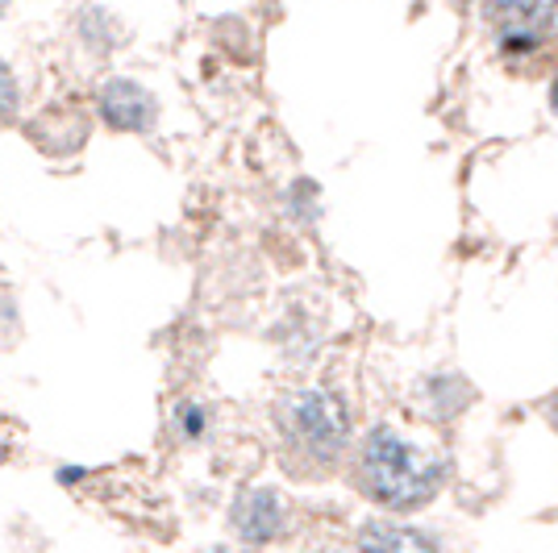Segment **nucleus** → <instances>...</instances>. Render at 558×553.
<instances>
[{
    "label": "nucleus",
    "instance_id": "obj_6",
    "mask_svg": "<svg viewBox=\"0 0 558 553\" xmlns=\"http://www.w3.org/2000/svg\"><path fill=\"white\" fill-rule=\"evenodd\" d=\"M359 553H438V545L421 529L392 525V520H372L359 532Z\"/></svg>",
    "mask_w": 558,
    "mask_h": 553
},
{
    "label": "nucleus",
    "instance_id": "obj_13",
    "mask_svg": "<svg viewBox=\"0 0 558 553\" xmlns=\"http://www.w3.org/2000/svg\"><path fill=\"white\" fill-rule=\"evenodd\" d=\"M550 100H555V109H558V79H555V88H550Z\"/></svg>",
    "mask_w": 558,
    "mask_h": 553
},
{
    "label": "nucleus",
    "instance_id": "obj_1",
    "mask_svg": "<svg viewBox=\"0 0 558 553\" xmlns=\"http://www.w3.org/2000/svg\"><path fill=\"white\" fill-rule=\"evenodd\" d=\"M359 479L375 504H384L388 512H413L438 495L442 462L388 425H375L359 445Z\"/></svg>",
    "mask_w": 558,
    "mask_h": 553
},
{
    "label": "nucleus",
    "instance_id": "obj_5",
    "mask_svg": "<svg viewBox=\"0 0 558 553\" xmlns=\"http://www.w3.org/2000/svg\"><path fill=\"white\" fill-rule=\"evenodd\" d=\"M484 17L500 29V38L509 47H534L537 38H546L550 25H558V9L550 4H496Z\"/></svg>",
    "mask_w": 558,
    "mask_h": 553
},
{
    "label": "nucleus",
    "instance_id": "obj_2",
    "mask_svg": "<svg viewBox=\"0 0 558 553\" xmlns=\"http://www.w3.org/2000/svg\"><path fill=\"white\" fill-rule=\"evenodd\" d=\"M279 429L313 462H333L350 441L347 404L326 388H301L279 400Z\"/></svg>",
    "mask_w": 558,
    "mask_h": 553
},
{
    "label": "nucleus",
    "instance_id": "obj_10",
    "mask_svg": "<svg viewBox=\"0 0 558 553\" xmlns=\"http://www.w3.org/2000/svg\"><path fill=\"white\" fill-rule=\"evenodd\" d=\"M17 96H22V88H17V75H13V67L0 59V125L17 113Z\"/></svg>",
    "mask_w": 558,
    "mask_h": 553
},
{
    "label": "nucleus",
    "instance_id": "obj_9",
    "mask_svg": "<svg viewBox=\"0 0 558 553\" xmlns=\"http://www.w3.org/2000/svg\"><path fill=\"white\" fill-rule=\"evenodd\" d=\"M205 433H209V408H205L201 400H184V404L175 408V438L201 441Z\"/></svg>",
    "mask_w": 558,
    "mask_h": 553
},
{
    "label": "nucleus",
    "instance_id": "obj_14",
    "mask_svg": "<svg viewBox=\"0 0 558 553\" xmlns=\"http://www.w3.org/2000/svg\"><path fill=\"white\" fill-rule=\"evenodd\" d=\"M313 553H342V550H329V545H322V550H313Z\"/></svg>",
    "mask_w": 558,
    "mask_h": 553
},
{
    "label": "nucleus",
    "instance_id": "obj_8",
    "mask_svg": "<svg viewBox=\"0 0 558 553\" xmlns=\"http://www.w3.org/2000/svg\"><path fill=\"white\" fill-rule=\"evenodd\" d=\"M75 29H80V38L93 50H109L121 42V22L109 9H80L75 13Z\"/></svg>",
    "mask_w": 558,
    "mask_h": 553
},
{
    "label": "nucleus",
    "instance_id": "obj_11",
    "mask_svg": "<svg viewBox=\"0 0 558 553\" xmlns=\"http://www.w3.org/2000/svg\"><path fill=\"white\" fill-rule=\"evenodd\" d=\"M546 420L555 425V433H558V395H550V404H546Z\"/></svg>",
    "mask_w": 558,
    "mask_h": 553
},
{
    "label": "nucleus",
    "instance_id": "obj_15",
    "mask_svg": "<svg viewBox=\"0 0 558 553\" xmlns=\"http://www.w3.org/2000/svg\"><path fill=\"white\" fill-rule=\"evenodd\" d=\"M0 13H4V4H0Z\"/></svg>",
    "mask_w": 558,
    "mask_h": 553
},
{
    "label": "nucleus",
    "instance_id": "obj_7",
    "mask_svg": "<svg viewBox=\"0 0 558 553\" xmlns=\"http://www.w3.org/2000/svg\"><path fill=\"white\" fill-rule=\"evenodd\" d=\"M471 404V383L459 374H434L425 383V408L434 416H454Z\"/></svg>",
    "mask_w": 558,
    "mask_h": 553
},
{
    "label": "nucleus",
    "instance_id": "obj_3",
    "mask_svg": "<svg viewBox=\"0 0 558 553\" xmlns=\"http://www.w3.org/2000/svg\"><path fill=\"white\" fill-rule=\"evenodd\" d=\"M96 109H100V121L109 130H117V134H146L159 121V100H155V93L142 88L138 79H125V75H113V79L100 84Z\"/></svg>",
    "mask_w": 558,
    "mask_h": 553
},
{
    "label": "nucleus",
    "instance_id": "obj_12",
    "mask_svg": "<svg viewBox=\"0 0 558 553\" xmlns=\"http://www.w3.org/2000/svg\"><path fill=\"white\" fill-rule=\"evenodd\" d=\"M201 553H233V550H226V545H209V550H201Z\"/></svg>",
    "mask_w": 558,
    "mask_h": 553
},
{
    "label": "nucleus",
    "instance_id": "obj_4",
    "mask_svg": "<svg viewBox=\"0 0 558 553\" xmlns=\"http://www.w3.org/2000/svg\"><path fill=\"white\" fill-rule=\"evenodd\" d=\"M288 525V504L276 487H246L230 507V529L246 545H271Z\"/></svg>",
    "mask_w": 558,
    "mask_h": 553
}]
</instances>
